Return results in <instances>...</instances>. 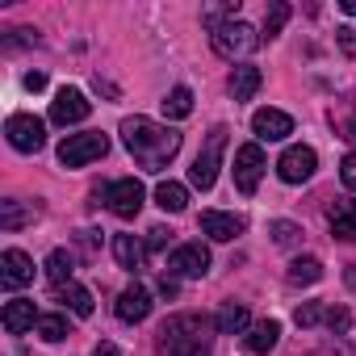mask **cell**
I'll return each instance as SVG.
<instances>
[{"instance_id":"9","label":"cell","mask_w":356,"mask_h":356,"mask_svg":"<svg viewBox=\"0 0 356 356\" xmlns=\"http://www.w3.org/2000/svg\"><path fill=\"white\" fill-rule=\"evenodd\" d=\"M206 268H210V248L206 243H181L168 256V273L172 277L193 281V277H206Z\"/></svg>"},{"instance_id":"15","label":"cell","mask_w":356,"mask_h":356,"mask_svg":"<svg viewBox=\"0 0 356 356\" xmlns=\"http://www.w3.org/2000/svg\"><path fill=\"white\" fill-rule=\"evenodd\" d=\"M277 339H281V323L277 318H260V323H252L248 331H243V352H252V356H264V352H273L277 348Z\"/></svg>"},{"instance_id":"20","label":"cell","mask_w":356,"mask_h":356,"mask_svg":"<svg viewBox=\"0 0 356 356\" xmlns=\"http://www.w3.org/2000/svg\"><path fill=\"white\" fill-rule=\"evenodd\" d=\"M42 268H47V281L63 289V285H72V273H76V260H72V252H63V248H55V252L47 256V264H42Z\"/></svg>"},{"instance_id":"30","label":"cell","mask_w":356,"mask_h":356,"mask_svg":"<svg viewBox=\"0 0 356 356\" xmlns=\"http://www.w3.org/2000/svg\"><path fill=\"white\" fill-rule=\"evenodd\" d=\"M293 318H298V327H314L318 318H327V306L323 302H306V306H298Z\"/></svg>"},{"instance_id":"22","label":"cell","mask_w":356,"mask_h":356,"mask_svg":"<svg viewBox=\"0 0 356 356\" xmlns=\"http://www.w3.org/2000/svg\"><path fill=\"white\" fill-rule=\"evenodd\" d=\"M327 218H331V231L339 239H356V202H335Z\"/></svg>"},{"instance_id":"24","label":"cell","mask_w":356,"mask_h":356,"mask_svg":"<svg viewBox=\"0 0 356 356\" xmlns=\"http://www.w3.org/2000/svg\"><path fill=\"white\" fill-rule=\"evenodd\" d=\"M285 281H289V285H314V281H323V264H318L314 256H298V260L289 264Z\"/></svg>"},{"instance_id":"33","label":"cell","mask_w":356,"mask_h":356,"mask_svg":"<svg viewBox=\"0 0 356 356\" xmlns=\"http://www.w3.org/2000/svg\"><path fill=\"white\" fill-rule=\"evenodd\" d=\"M339 181H343V189L356 193V155H343V163H339Z\"/></svg>"},{"instance_id":"8","label":"cell","mask_w":356,"mask_h":356,"mask_svg":"<svg viewBox=\"0 0 356 356\" xmlns=\"http://www.w3.org/2000/svg\"><path fill=\"white\" fill-rule=\"evenodd\" d=\"M5 134H9V143H13L17 151H26V155L42 151V143H47V126H42L34 113H13V118L5 122Z\"/></svg>"},{"instance_id":"7","label":"cell","mask_w":356,"mask_h":356,"mask_svg":"<svg viewBox=\"0 0 356 356\" xmlns=\"http://www.w3.org/2000/svg\"><path fill=\"white\" fill-rule=\"evenodd\" d=\"M260 176H264V151H260V143H243L235 151V189L239 193H256Z\"/></svg>"},{"instance_id":"1","label":"cell","mask_w":356,"mask_h":356,"mask_svg":"<svg viewBox=\"0 0 356 356\" xmlns=\"http://www.w3.org/2000/svg\"><path fill=\"white\" fill-rule=\"evenodd\" d=\"M122 143H126V151H130L147 172L168 168L172 155L181 151V134H176L172 126L151 122V118H126V122H122Z\"/></svg>"},{"instance_id":"6","label":"cell","mask_w":356,"mask_h":356,"mask_svg":"<svg viewBox=\"0 0 356 356\" xmlns=\"http://www.w3.org/2000/svg\"><path fill=\"white\" fill-rule=\"evenodd\" d=\"M118 218H134L138 210H143V202H147V193H143V185L134 181V176H122V181H113L109 189H105V197H101Z\"/></svg>"},{"instance_id":"31","label":"cell","mask_w":356,"mask_h":356,"mask_svg":"<svg viewBox=\"0 0 356 356\" xmlns=\"http://www.w3.org/2000/svg\"><path fill=\"white\" fill-rule=\"evenodd\" d=\"M327 327H331L335 335H343V331L352 327V314H348L343 306H331V310H327Z\"/></svg>"},{"instance_id":"17","label":"cell","mask_w":356,"mask_h":356,"mask_svg":"<svg viewBox=\"0 0 356 356\" xmlns=\"http://www.w3.org/2000/svg\"><path fill=\"white\" fill-rule=\"evenodd\" d=\"M38 318H42V314H34V302H26V298H13V302L5 306V331H9V335L30 331Z\"/></svg>"},{"instance_id":"36","label":"cell","mask_w":356,"mask_h":356,"mask_svg":"<svg viewBox=\"0 0 356 356\" xmlns=\"http://www.w3.org/2000/svg\"><path fill=\"white\" fill-rule=\"evenodd\" d=\"M42 84H47V76H42V72H30V76H26V88H30V92H38Z\"/></svg>"},{"instance_id":"26","label":"cell","mask_w":356,"mask_h":356,"mask_svg":"<svg viewBox=\"0 0 356 356\" xmlns=\"http://www.w3.org/2000/svg\"><path fill=\"white\" fill-rule=\"evenodd\" d=\"M59 298L67 302V310H72V314H80V318H84V314H92V293H88L84 285H76V281H72V285H63V289H59Z\"/></svg>"},{"instance_id":"28","label":"cell","mask_w":356,"mask_h":356,"mask_svg":"<svg viewBox=\"0 0 356 356\" xmlns=\"http://www.w3.org/2000/svg\"><path fill=\"white\" fill-rule=\"evenodd\" d=\"M38 335H42L47 343L67 339V318H63V314H42V318H38Z\"/></svg>"},{"instance_id":"29","label":"cell","mask_w":356,"mask_h":356,"mask_svg":"<svg viewBox=\"0 0 356 356\" xmlns=\"http://www.w3.org/2000/svg\"><path fill=\"white\" fill-rule=\"evenodd\" d=\"M285 22H289V5H273V13L264 17V38H277L285 30Z\"/></svg>"},{"instance_id":"35","label":"cell","mask_w":356,"mask_h":356,"mask_svg":"<svg viewBox=\"0 0 356 356\" xmlns=\"http://www.w3.org/2000/svg\"><path fill=\"white\" fill-rule=\"evenodd\" d=\"M163 243H168V231H163V227H151V231H147V248H151V252H159Z\"/></svg>"},{"instance_id":"32","label":"cell","mask_w":356,"mask_h":356,"mask_svg":"<svg viewBox=\"0 0 356 356\" xmlns=\"http://www.w3.org/2000/svg\"><path fill=\"white\" fill-rule=\"evenodd\" d=\"M298 235H302V231H298L293 222H273V239H277L281 248H289V243H298Z\"/></svg>"},{"instance_id":"3","label":"cell","mask_w":356,"mask_h":356,"mask_svg":"<svg viewBox=\"0 0 356 356\" xmlns=\"http://www.w3.org/2000/svg\"><path fill=\"white\" fill-rule=\"evenodd\" d=\"M222 151H227V126H214L210 134H206V147L197 151V159H193V168H189V181H193V189H214V181H218V168H222Z\"/></svg>"},{"instance_id":"18","label":"cell","mask_w":356,"mask_h":356,"mask_svg":"<svg viewBox=\"0 0 356 356\" xmlns=\"http://www.w3.org/2000/svg\"><path fill=\"white\" fill-rule=\"evenodd\" d=\"M260 84H264V76H260V67H252V63H243V67L231 72V97H235V101H252V97L260 92Z\"/></svg>"},{"instance_id":"21","label":"cell","mask_w":356,"mask_h":356,"mask_svg":"<svg viewBox=\"0 0 356 356\" xmlns=\"http://www.w3.org/2000/svg\"><path fill=\"white\" fill-rule=\"evenodd\" d=\"M155 206H159L163 214H181V210L189 206V189L176 185V181H163V185L155 189Z\"/></svg>"},{"instance_id":"34","label":"cell","mask_w":356,"mask_h":356,"mask_svg":"<svg viewBox=\"0 0 356 356\" xmlns=\"http://www.w3.org/2000/svg\"><path fill=\"white\" fill-rule=\"evenodd\" d=\"M335 34H339V51H343V55H356V30H352V26H339Z\"/></svg>"},{"instance_id":"19","label":"cell","mask_w":356,"mask_h":356,"mask_svg":"<svg viewBox=\"0 0 356 356\" xmlns=\"http://www.w3.org/2000/svg\"><path fill=\"white\" fill-rule=\"evenodd\" d=\"M214 327L222 331V335H243L252 323H248V306L243 302H227L218 314H214Z\"/></svg>"},{"instance_id":"14","label":"cell","mask_w":356,"mask_h":356,"mask_svg":"<svg viewBox=\"0 0 356 356\" xmlns=\"http://www.w3.org/2000/svg\"><path fill=\"white\" fill-rule=\"evenodd\" d=\"M202 231H206L210 239H218V243H231V239H239V235L248 231V222H243V214L206 210V214H202Z\"/></svg>"},{"instance_id":"25","label":"cell","mask_w":356,"mask_h":356,"mask_svg":"<svg viewBox=\"0 0 356 356\" xmlns=\"http://www.w3.org/2000/svg\"><path fill=\"white\" fill-rule=\"evenodd\" d=\"M193 113V92L181 84V88H172L168 97H163V118H172V122H181V118H189Z\"/></svg>"},{"instance_id":"5","label":"cell","mask_w":356,"mask_h":356,"mask_svg":"<svg viewBox=\"0 0 356 356\" xmlns=\"http://www.w3.org/2000/svg\"><path fill=\"white\" fill-rule=\"evenodd\" d=\"M109 151V138L101 134V130H84V134H67L63 143H59V163L63 168H84V163H92V159H101Z\"/></svg>"},{"instance_id":"11","label":"cell","mask_w":356,"mask_h":356,"mask_svg":"<svg viewBox=\"0 0 356 356\" xmlns=\"http://www.w3.org/2000/svg\"><path fill=\"white\" fill-rule=\"evenodd\" d=\"M88 97L80 92V88H59V97L51 101V122H59V126H72V122H84L88 118Z\"/></svg>"},{"instance_id":"27","label":"cell","mask_w":356,"mask_h":356,"mask_svg":"<svg viewBox=\"0 0 356 356\" xmlns=\"http://www.w3.org/2000/svg\"><path fill=\"white\" fill-rule=\"evenodd\" d=\"M34 214H38V210H26L22 202H5V210H0V227H5V231H17L22 222H34Z\"/></svg>"},{"instance_id":"37","label":"cell","mask_w":356,"mask_h":356,"mask_svg":"<svg viewBox=\"0 0 356 356\" xmlns=\"http://www.w3.org/2000/svg\"><path fill=\"white\" fill-rule=\"evenodd\" d=\"M92 356H122V352H118V343H97Z\"/></svg>"},{"instance_id":"4","label":"cell","mask_w":356,"mask_h":356,"mask_svg":"<svg viewBox=\"0 0 356 356\" xmlns=\"http://www.w3.org/2000/svg\"><path fill=\"white\" fill-rule=\"evenodd\" d=\"M210 42H214V51H218L222 59L235 63V59H248V55L260 47V34H256L248 22H235V17H231V22H218V26H214Z\"/></svg>"},{"instance_id":"10","label":"cell","mask_w":356,"mask_h":356,"mask_svg":"<svg viewBox=\"0 0 356 356\" xmlns=\"http://www.w3.org/2000/svg\"><path fill=\"white\" fill-rule=\"evenodd\" d=\"M314 168H318V155H314V147H289L281 159H277V172H281V181L285 185H302V181H310L314 176Z\"/></svg>"},{"instance_id":"12","label":"cell","mask_w":356,"mask_h":356,"mask_svg":"<svg viewBox=\"0 0 356 356\" xmlns=\"http://www.w3.org/2000/svg\"><path fill=\"white\" fill-rule=\"evenodd\" d=\"M0 281H5V289H22L34 281V260L22 252V248H9L5 256H0Z\"/></svg>"},{"instance_id":"13","label":"cell","mask_w":356,"mask_h":356,"mask_svg":"<svg viewBox=\"0 0 356 356\" xmlns=\"http://www.w3.org/2000/svg\"><path fill=\"white\" fill-rule=\"evenodd\" d=\"M252 130H256V138H264V143H281V138L293 134V118L281 113V109H256V113H252Z\"/></svg>"},{"instance_id":"16","label":"cell","mask_w":356,"mask_h":356,"mask_svg":"<svg viewBox=\"0 0 356 356\" xmlns=\"http://www.w3.org/2000/svg\"><path fill=\"white\" fill-rule=\"evenodd\" d=\"M118 318L122 323H143L147 314H151V293L143 289V285H126L122 293H118Z\"/></svg>"},{"instance_id":"23","label":"cell","mask_w":356,"mask_h":356,"mask_svg":"<svg viewBox=\"0 0 356 356\" xmlns=\"http://www.w3.org/2000/svg\"><path fill=\"white\" fill-rule=\"evenodd\" d=\"M113 256H118V264L122 268H143V243L134 239V235H113Z\"/></svg>"},{"instance_id":"2","label":"cell","mask_w":356,"mask_h":356,"mask_svg":"<svg viewBox=\"0 0 356 356\" xmlns=\"http://www.w3.org/2000/svg\"><path fill=\"white\" fill-rule=\"evenodd\" d=\"M210 331H218V327L206 314H172L159 327V352L163 356H206L214 343Z\"/></svg>"},{"instance_id":"38","label":"cell","mask_w":356,"mask_h":356,"mask_svg":"<svg viewBox=\"0 0 356 356\" xmlns=\"http://www.w3.org/2000/svg\"><path fill=\"white\" fill-rule=\"evenodd\" d=\"M339 9H343L348 17H356V0H339Z\"/></svg>"}]
</instances>
